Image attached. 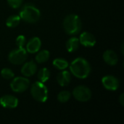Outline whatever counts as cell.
I'll list each match as a JSON object with an SVG mask.
<instances>
[{
  "instance_id": "cell-1",
  "label": "cell",
  "mask_w": 124,
  "mask_h": 124,
  "mask_svg": "<svg viewBox=\"0 0 124 124\" xmlns=\"http://www.w3.org/2000/svg\"><path fill=\"white\" fill-rule=\"evenodd\" d=\"M72 74L78 78H86L91 72V66L89 62L82 57L75 59L70 65Z\"/></svg>"
},
{
  "instance_id": "cell-2",
  "label": "cell",
  "mask_w": 124,
  "mask_h": 124,
  "mask_svg": "<svg viewBox=\"0 0 124 124\" xmlns=\"http://www.w3.org/2000/svg\"><path fill=\"white\" fill-rule=\"evenodd\" d=\"M63 28L65 31L69 35L78 34L82 28L81 20L77 15H69L64 19Z\"/></svg>"
},
{
  "instance_id": "cell-3",
  "label": "cell",
  "mask_w": 124,
  "mask_h": 124,
  "mask_svg": "<svg viewBox=\"0 0 124 124\" xmlns=\"http://www.w3.org/2000/svg\"><path fill=\"white\" fill-rule=\"evenodd\" d=\"M21 20L30 23H36L41 16L40 11L34 5L31 4H27L23 7L20 12V15Z\"/></svg>"
},
{
  "instance_id": "cell-4",
  "label": "cell",
  "mask_w": 124,
  "mask_h": 124,
  "mask_svg": "<svg viewBox=\"0 0 124 124\" xmlns=\"http://www.w3.org/2000/svg\"><path fill=\"white\" fill-rule=\"evenodd\" d=\"M32 97L40 102H45L48 98L47 87L41 81H36L32 84L31 88Z\"/></svg>"
},
{
  "instance_id": "cell-5",
  "label": "cell",
  "mask_w": 124,
  "mask_h": 124,
  "mask_svg": "<svg viewBox=\"0 0 124 124\" xmlns=\"http://www.w3.org/2000/svg\"><path fill=\"white\" fill-rule=\"evenodd\" d=\"M9 62L14 65H20L27 59V51L23 47H18L10 52L8 56Z\"/></svg>"
},
{
  "instance_id": "cell-6",
  "label": "cell",
  "mask_w": 124,
  "mask_h": 124,
  "mask_svg": "<svg viewBox=\"0 0 124 124\" xmlns=\"http://www.w3.org/2000/svg\"><path fill=\"white\" fill-rule=\"evenodd\" d=\"M30 86V81L28 78L23 77H17L14 78L11 84L10 87L12 90L17 93L25 92Z\"/></svg>"
},
{
  "instance_id": "cell-7",
  "label": "cell",
  "mask_w": 124,
  "mask_h": 124,
  "mask_svg": "<svg viewBox=\"0 0 124 124\" xmlns=\"http://www.w3.org/2000/svg\"><path fill=\"white\" fill-rule=\"evenodd\" d=\"M73 97L80 102H87L92 97L91 90L85 86H78L73 92Z\"/></svg>"
},
{
  "instance_id": "cell-8",
  "label": "cell",
  "mask_w": 124,
  "mask_h": 124,
  "mask_svg": "<svg viewBox=\"0 0 124 124\" xmlns=\"http://www.w3.org/2000/svg\"><path fill=\"white\" fill-rule=\"evenodd\" d=\"M102 83L103 86L110 91H116L119 87L118 80L113 76H104L102 79Z\"/></svg>"
},
{
  "instance_id": "cell-9",
  "label": "cell",
  "mask_w": 124,
  "mask_h": 124,
  "mask_svg": "<svg viewBox=\"0 0 124 124\" xmlns=\"http://www.w3.org/2000/svg\"><path fill=\"white\" fill-rule=\"evenodd\" d=\"M0 105L4 108H15L18 105V100L12 95H4L0 98Z\"/></svg>"
},
{
  "instance_id": "cell-10",
  "label": "cell",
  "mask_w": 124,
  "mask_h": 124,
  "mask_svg": "<svg viewBox=\"0 0 124 124\" xmlns=\"http://www.w3.org/2000/svg\"><path fill=\"white\" fill-rule=\"evenodd\" d=\"M79 39V42L86 47L94 46L96 44V39L94 35L89 32H84L81 34Z\"/></svg>"
},
{
  "instance_id": "cell-11",
  "label": "cell",
  "mask_w": 124,
  "mask_h": 124,
  "mask_svg": "<svg viewBox=\"0 0 124 124\" xmlns=\"http://www.w3.org/2000/svg\"><path fill=\"white\" fill-rule=\"evenodd\" d=\"M41 46V42L40 39L38 37H33L31 39H30L29 41L27 43L26 51H28L29 53H36L39 50Z\"/></svg>"
},
{
  "instance_id": "cell-12",
  "label": "cell",
  "mask_w": 124,
  "mask_h": 124,
  "mask_svg": "<svg viewBox=\"0 0 124 124\" xmlns=\"http://www.w3.org/2000/svg\"><path fill=\"white\" fill-rule=\"evenodd\" d=\"M37 70L36 64L33 61H30L24 64L21 68V73L26 77H29L36 73Z\"/></svg>"
},
{
  "instance_id": "cell-13",
  "label": "cell",
  "mask_w": 124,
  "mask_h": 124,
  "mask_svg": "<svg viewBox=\"0 0 124 124\" xmlns=\"http://www.w3.org/2000/svg\"><path fill=\"white\" fill-rule=\"evenodd\" d=\"M105 62L110 65H116L118 62V57L116 53L113 50H106L103 54Z\"/></svg>"
},
{
  "instance_id": "cell-14",
  "label": "cell",
  "mask_w": 124,
  "mask_h": 124,
  "mask_svg": "<svg viewBox=\"0 0 124 124\" xmlns=\"http://www.w3.org/2000/svg\"><path fill=\"white\" fill-rule=\"evenodd\" d=\"M70 79H71L70 73L66 70H63L59 73L57 76V81L61 86H68L70 82Z\"/></svg>"
},
{
  "instance_id": "cell-15",
  "label": "cell",
  "mask_w": 124,
  "mask_h": 124,
  "mask_svg": "<svg viewBox=\"0 0 124 124\" xmlns=\"http://www.w3.org/2000/svg\"><path fill=\"white\" fill-rule=\"evenodd\" d=\"M79 39L76 37H72L69 39L66 43V48L69 52H73L76 51L79 46Z\"/></svg>"
},
{
  "instance_id": "cell-16",
  "label": "cell",
  "mask_w": 124,
  "mask_h": 124,
  "mask_svg": "<svg viewBox=\"0 0 124 124\" xmlns=\"http://www.w3.org/2000/svg\"><path fill=\"white\" fill-rule=\"evenodd\" d=\"M20 17L19 15H11L6 20V25L9 28H15L20 22Z\"/></svg>"
},
{
  "instance_id": "cell-17",
  "label": "cell",
  "mask_w": 124,
  "mask_h": 124,
  "mask_svg": "<svg viewBox=\"0 0 124 124\" xmlns=\"http://www.w3.org/2000/svg\"><path fill=\"white\" fill-rule=\"evenodd\" d=\"M49 58V52L44 49L39 52L36 56V61L39 63H43L46 62Z\"/></svg>"
},
{
  "instance_id": "cell-18",
  "label": "cell",
  "mask_w": 124,
  "mask_h": 124,
  "mask_svg": "<svg viewBox=\"0 0 124 124\" xmlns=\"http://www.w3.org/2000/svg\"><path fill=\"white\" fill-rule=\"evenodd\" d=\"M49 77H50V72L46 68L41 69L38 73V78L42 83L46 82L49 78Z\"/></svg>"
},
{
  "instance_id": "cell-19",
  "label": "cell",
  "mask_w": 124,
  "mask_h": 124,
  "mask_svg": "<svg viewBox=\"0 0 124 124\" xmlns=\"http://www.w3.org/2000/svg\"><path fill=\"white\" fill-rule=\"evenodd\" d=\"M53 65L59 70H64L68 66V62L65 59L57 58L53 61Z\"/></svg>"
},
{
  "instance_id": "cell-20",
  "label": "cell",
  "mask_w": 124,
  "mask_h": 124,
  "mask_svg": "<svg viewBox=\"0 0 124 124\" xmlns=\"http://www.w3.org/2000/svg\"><path fill=\"white\" fill-rule=\"evenodd\" d=\"M70 93L68 91H62L60 92L57 95V100L60 102H66L70 98Z\"/></svg>"
},
{
  "instance_id": "cell-21",
  "label": "cell",
  "mask_w": 124,
  "mask_h": 124,
  "mask_svg": "<svg viewBox=\"0 0 124 124\" xmlns=\"http://www.w3.org/2000/svg\"><path fill=\"white\" fill-rule=\"evenodd\" d=\"M1 75L4 79H11L14 77L15 74L9 68H4L1 71Z\"/></svg>"
},
{
  "instance_id": "cell-22",
  "label": "cell",
  "mask_w": 124,
  "mask_h": 124,
  "mask_svg": "<svg viewBox=\"0 0 124 124\" xmlns=\"http://www.w3.org/2000/svg\"><path fill=\"white\" fill-rule=\"evenodd\" d=\"M15 42H16V44L18 47H23L24 45L25 44V42H26L25 37L23 35H20L17 37Z\"/></svg>"
},
{
  "instance_id": "cell-23",
  "label": "cell",
  "mask_w": 124,
  "mask_h": 124,
  "mask_svg": "<svg viewBox=\"0 0 124 124\" xmlns=\"http://www.w3.org/2000/svg\"><path fill=\"white\" fill-rule=\"evenodd\" d=\"M7 2L11 7L16 9L21 5L23 0H7Z\"/></svg>"
},
{
  "instance_id": "cell-24",
  "label": "cell",
  "mask_w": 124,
  "mask_h": 124,
  "mask_svg": "<svg viewBox=\"0 0 124 124\" xmlns=\"http://www.w3.org/2000/svg\"><path fill=\"white\" fill-rule=\"evenodd\" d=\"M119 100H120V102H121V105L122 106H124V94H122L121 95V97H120V98H119Z\"/></svg>"
}]
</instances>
